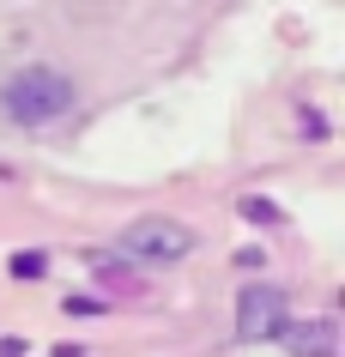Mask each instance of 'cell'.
I'll return each instance as SVG.
<instances>
[{"mask_svg":"<svg viewBox=\"0 0 345 357\" xmlns=\"http://www.w3.org/2000/svg\"><path fill=\"white\" fill-rule=\"evenodd\" d=\"M285 333L291 351H303V357H327L333 351V321H303V327H279Z\"/></svg>","mask_w":345,"mask_h":357,"instance_id":"obj_4","label":"cell"},{"mask_svg":"<svg viewBox=\"0 0 345 357\" xmlns=\"http://www.w3.org/2000/svg\"><path fill=\"white\" fill-rule=\"evenodd\" d=\"M188 225H176V218H152V225H134L121 236V248L134 255V261H182L188 255Z\"/></svg>","mask_w":345,"mask_h":357,"instance_id":"obj_2","label":"cell"},{"mask_svg":"<svg viewBox=\"0 0 345 357\" xmlns=\"http://www.w3.org/2000/svg\"><path fill=\"white\" fill-rule=\"evenodd\" d=\"M67 103H73V85L61 73H49V67H24L0 91V109L13 115V121H24V128H43V121L67 115Z\"/></svg>","mask_w":345,"mask_h":357,"instance_id":"obj_1","label":"cell"},{"mask_svg":"<svg viewBox=\"0 0 345 357\" xmlns=\"http://www.w3.org/2000/svg\"><path fill=\"white\" fill-rule=\"evenodd\" d=\"M279 327H285V297L273 284L243 291V303H236V333L243 339H279Z\"/></svg>","mask_w":345,"mask_h":357,"instance_id":"obj_3","label":"cell"}]
</instances>
